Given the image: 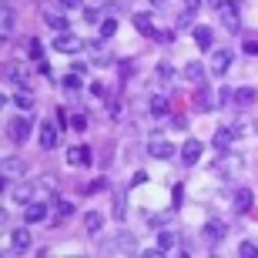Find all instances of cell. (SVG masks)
I'll return each mask as SVG.
<instances>
[{
  "label": "cell",
  "mask_w": 258,
  "mask_h": 258,
  "mask_svg": "<svg viewBox=\"0 0 258 258\" xmlns=\"http://www.w3.org/2000/svg\"><path fill=\"white\" fill-rule=\"evenodd\" d=\"M168 111H171V101H168L164 94H154L151 97V114L154 117H168Z\"/></svg>",
  "instance_id": "e0dca14e"
},
{
  "label": "cell",
  "mask_w": 258,
  "mask_h": 258,
  "mask_svg": "<svg viewBox=\"0 0 258 258\" xmlns=\"http://www.w3.org/2000/svg\"><path fill=\"white\" fill-rule=\"evenodd\" d=\"M148 154L151 158H174V144L164 141V138H151L148 141Z\"/></svg>",
  "instance_id": "8992f818"
},
{
  "label": "cell",
  "mask_w": 258,
  "mask_h": 258,
  "mask_svg": "<svg viewBox=\"0 0 258 258\" xmlns=\"http://www.w3.org/2000/svg\"><path fill=\"white\" fill-rule=\"evenodd\" d=\"M158 77H161V81H174V71H171V64H168V60H161V64H158Z\"/></svg>",
  "instance_id": "d6a6232c"
},
{
  "label": "cell",
  "mask_w": 258,
  "mask_h": 258,
  "mask_svg": "<svg viewBox=\"0 0 258 258\" xmlns=\"http://www.w3.org/2000/svg\"><path fill=\"white\" fill-rule=\"evenodd\" d=\"M24 221H27V225H37V221H47V201H27V211H24Z\"/></svg>",
  "instance_id": "5b68a950"
},
{
  "label": "cell",
  "mask_w": 258,
  "mask_h": 258,
  "mask_svg": "<svg viewBox=\"0 0 258 258\" xmlns=\"http://www.w3.org/2000/svg\"><path fill=\"white\" fill-rule=\"evenodd\" d=\"M241 50H245L248 57H251V54H258V40H255V37H245V44H241Z\"/></svg>",
  "instance_id": "8d00e7d4"
},
{
  "label": "cell",
  "mask_w": 258,
  "mask_h": 258,
  "mask_svg": "<svg viewBox=\"0 0 258 258\" xmlns=\"http://www.w3.org/2000/svg\"><path fill=\"white\" fill-rule=\"evenodd\" d=\"M205 235H208V238L215 241V245H218V241L225 238V235H228V225H225V221H218V218H211L208 225H205Z\"/></svg>",
  "instance_id": "4fadbf2b"
},
{
  "label": "cell",
  "mask_w": 258,
  "mask_h": 258,
  "mask_svg": "<svg viewBox=\"0 0 258 258\" xmlns=\"http://www.w3.org/2000/svg\"><path fill=\"white\" fill-rule=\"evenodd\" d=\"M91 94L94 97H107V87L101 84V81H94V84H91Z\"/></svg>",
  "instance_id": "7bdbcfd3"
},
{
  "label": "cell",
  "mask_w": 258,
  "mask_h": 258,
  "mask_svg": "<svg viewBox=\"0 0 258 258\" xmlns=\"http://www.w3.org/2000/svg\"><path fill=\"white\" fill-rule=\"evenodd\" d=\"M7 81H14L17 87H27V74L20 67H7Z\"/></svg>",
  "instance_id": "4316f807"
},
{
  "label": "cell",
  "mask_w": 258,
  "mask_h": 258,
  "mask_svg": "<svg viewBox=\"0 0 258 258\" xmlns=\"http://www.w3.org/2000/svg\"><path fill=\"white\" fill-rule=\"evenodd\" d=\"M218 101H221V104H228V101H235V91H231V87H221V91H218Z\"/></svg>",
  "instance_id": "ab89813d"
},
{
  "label": "cell",
  "mask_w": 258,
  "mask_h": 258,
  "mask_svg": "<svg viewBox=\"0 0 258 258\" xmlns=\"http://www.w3.org/2000/svg\"><path fill=\"white\" fill-rule=\"evenodd\" d=\"M30 57L37 60V64L44 60V44H40V40H30Z\"/></svg>",
  "instance_id": "836d02e7"
},
{
  "label": "cell",
  "mask_w": 258,
  "mask_h": 258,
  "mask_svg": "<svg viewBox=\"0 0 258 258\" xmlns=\"http://www.w3.org/2000/svg\"><path fill=\"white\" fill-rule=\"evenodd\" d=\"M231 60H235V57H231V50H215V54H211V74L221 77L231 67Z\"/></svg>",
  "instance_id": "9c48e42d"
},
{
  "label": "cell",
  "mask_w": 258,
  "mask_h": 258,
  "mask_svg": "<svg viewBox=\"0 0 258 258\" xmlns=\"http://www.w3.org/2000/svg\"><path fill=\"white\" fill-rule=\"evenodd\" d=\"M104 188H107V181H104V178H101V181H94V184H91V188H87V191H104Z\"/></svg>",
  "instance_id": "c3c4849f"
},
{
  "label": "cell",
  "mask_w": 258,
  "mask_h": 258,
  "mask_svg": "<svg viewBox=\"0 0 258 258\" xmlns=\"http://www.w3.org/2000/svg\"><path fill=\"white\" fill-rule=\"evenodd\" d=\"M158 248H161L164 255H171V251L178 248V235H174V231H161V235H158Z\"/></svg>",
  "instance_id": "ffe728a7"
},
{
  "label": "cell",
  "mask_w": 258,
  "mask_h": 258,
  "mask_svg": "<svg viewBox=\"0 0 258 258\" xmlns=\"http://www.w3.org/2000/svg\"><path fill=\"white\" fill-rule=\"evenodd\" d=\"M121 111H124V107H121V101H111V117H114V121L121 117Z\"/></svg>",
  "instance_id": "f6af8a7d"
},
{
  "label": "cell",
  "mask_w": 258,
  "mask_h": 258,
  "mask_svg": "<svg viewBox=\"0 0 258 258\" xmlns=\"http://www.w3.org/2000/svg\"><path fill=\"white\" fill-rule=\"evenodd\" d=\"M114 34H117V20H114V17H107L104 24H101V37H104V40H111Z\"/></svg>",
  "instance_id": "83f0119b"
},
{
  "label": "cell",
  "mask_w": 258,
  "mask_h": 258,
  "mask_svg": "<svg viewBox=\"0 0 258 258\" xmlns=\"http://www.w3.org/2000/svg\"><path fill=\"white\" fill-rule=\"evenodd\" d=\"M50 208H54V215H57L60 221H64V218H71V215H74V205H71V201H67V198H57V195L50 198Z\"/></svg>",
  "instance_id": "9a60e30c"
},
{
  "label": "cell",
  "mask_w": 258,
  "mask_h": 258,
  "mask_svg": "<svg viewBox=\"0 0 258 258\" xmlns=\"http://www.w3.org/2000/svg\"><path fill=\"white\" fill-rule=\"evenodd\" d=\"M14 101H17V107H24V111H30V107H34V97H30L27 91H20V94L14 97Z\"/></svg>",
  "instance_id": "1f68e13d"
},
{
  "label": "cell",
  "mask_w": 258,
  "mask_h": 258,
  "mask_svg": "<svg viewBox=\"0 0 258 258\" xmlns=\"http://www.w3.org/2000/svg\"><path fill=\"white\" fill-rule=\"evenodd\" d=\"M174 198H171V205H174V208H181V195H184V188H181V184H174Z\"/></svg>",
  "instance_id": "ee69618b"
},
{
  "label": "cell",
  "mask_w": 258,
  "mask_h": 258,
  "mask_svg": "<svg viewBox=\"0 0 258 258\" xmlns=\"http://www.w3.org/2000/svg\"><path fill=\"white\" fill-rule=\"evenodd\" d=\"M104 251H111V255H114V251L117 255H134V251H138V238H134L131 231H117L114 238L104 245Z\"/></svg>",
  "instance_id": "3957f363"
},
{
  "label": "cell",
  "mask_w": 258,
  "mask_h": 258,
  "mask_svg": "<svg viewBox=\"0 0 258 258\" xmlns=\"http://www.w3.org/2000/svg\"><path fill=\"white\" fill-rule=\"evenodd\" d=\"M195 101H198V107H205V111H208V107H211V101H208V87H198Z\"/></svg>",
  "instance_id": "d590c367"
},
{
  "label": "cell",
  "mask_w": 258,
  "mask_h": 258,
  "mask_svg": "<svg viewBox=\"0 0 258 258\" xmlns=\"http://www.w3.org/2000/svg\"><path fill=\"white\" fill-rule=\"evenodd\" d=\"M87 50H91V57H94V64H97V67H107L111 60H114L111 54H107V50H101V47H97V44H91Z\"/></svg>",
  "instance_id": "cb8c5ba5"
},
{
  "label": "cell",
  "mask_w": 258,
  "mask_h": 258,
  "mask_svg": "<svg viewBox=\"0 0 258 258\" xmlns=\"http://www.w3.org/2000/svg\"><path fill=\"white\" fill-rule=\"evenodd\" d=\"M101 225H104V218H101L97 211H87V215H84V228L91 231V235H97V231H101Z\"/></svg>",
  "instance_id": "7402d4cb"
},
{
  "label": "cell",
  "mask_w": 258,
  "mask_h": 258,
  "mask_svg": "<svg viewBox=\"0 0 258 258\" xmlns=\"http://www.w3.org/2000/svg\"><path fill=\"white\" fill-rule=\"evenodd\" d=\"M251 201H255V195H251V191H235V201H231V208L238 211V215H245V211L251 208Z\"/></svg>",
  "instance_id": "ac0fdd59"
},
{
  "label": "cell",
  "mask_w": 258,
  "mask_h": 258,
  "mask_svg": "<svg viewBox=\"0 0 258 258\" xmlns=\"http://www.w3.org/2000/svg\"><path fill=\"white\" fill-rule=\"evenodd\" d=\"M134 27L141 30L144 37H154V34H158V30H154V20L148 17V14H134Z\"/></svg>",
  "instance_id": "d6986e66"
},
{
  "label": "cell",
  "mask_w": 258,
  "mask_h": 258,
  "mask_svg": "<svg viewBox=\"0 0 258 258\" xmlns=\"http://www.w3.org/2000/svg\"><path fill=\"white\" fill-rule=\"evenodd\" d=\"M60 87H64V91H77V87H81V74H77V71H74V74H67L64 81H60Z\"/></svg>",
  "instance_id": "f546056e"
},
{
  "label": "cell",
  "mask_w": 258,
  "mask_h": 258,
  "mask_svg": "<svg viewBox=\"0 0 258 258\" xmlns=\"http://www.w3.org/2000/svg\"><path fill=\"white\" fill-rule=\"evenodd\" d=\"M154 40H161V44H174V34H171V30H158Z\"/></svg>",
  "instance_id": "60d3db41"
},
{
  "label": "cell",
  "mask_w": 258,
  "mask_h": 258,
  "mask_svg": "<svg viewBox=\"0 0 258 258\" xmlns=\"http://www.w3.org/2000/svg\"><path fill=\"white\" fill-rule=\"evenodd\" d=\"M30 198H34V184H20V188H14V201H20V205H27Z\"/></svg>",
  "instance_id": "484cf974"
},
{
  "label": "cell",
  "mask_w": 258,
  "mask_h": 258,
  "mask_svg": "<svg viewBox=\"0 0 258 258\" xmlns=\"http://www.w3.org/2000/svg\"><path fill=\"white\" fill-rule=\"evenodd\" d=\"M84 20H87V24H97V20H101V10H97V7H87L84 10Z\"/></svg>",
  "instance_id": "74e56055"
},
{
  "label": "cell",
  "mask_w": 258,
  "mask_h": 258,
  "mask_svg": "<svg viewBox=\"0 0 258 258\" xmlns=\"http://www.w3.org/2000/svg\"><path fill=\"white\" fill-rule=\"evenodd\" d=\"M30 127H34V117H10L7 121V138L14 144H27L30 141Z\"/></svg>",
  "instance_id": "7a4b0ae2"
},
{
  "label": "cell",
  "mask_w": 258,
  "mask_h": 258,
  "mask_svg": "<svg viewBox=\"0 0 258 258\" xmlns=\"http://www.w3.org/2000/svg\"><path fill=\"white\" fill-rule=\"evenodd\" d=\"M64 4V10H71V7H84V0H60Z\"/></svg>",
  "instance_id": "bcb514c9"
},
{
  "label": "cell",
  "mask_w": 258,
  "mask_h": 258,
  "mask_svg": "<svg viewBox=\"0 0 258 258\" xmlns=\"http://www.w3.org/2000/svg\"><path fill=\"white\" fill-rule=\"evenodd\" d=\"M171 127H174V131H188V117H181V114L171 117Z\"/></svg>",
  "instance_id": "b9f144b4"
},
{
  "label": "cell",
  "mask_w": 258,
  "mask_h": 258,
  "mask_svg": "<svg viewBox=\"0 0 258 258\" xmlns=\"http://www.w3.org/2000/svg\"><path fill=\"white\" fill-rule=\"evenodd\" d=\"M238 255L241 258H258V245H255V241H241V245H238Z\"/></svg>",
  "instance_id": "f1b7e54d"
},
{
  "label": "cell",
  "mask_w": 258,
  "mask_h": 258,
  "mask_svg": "<svg viewBox=\"0 0 258 258\" xmlns=\"http://www.w3.org/2000/svg\"><path fill=\"white\" fill-rule=\"evenodd\" d=\"M184 81L195 84V87H205V67H201L198 60H188V64H184Z\"/></svg>",
  "instance_id": "30bf717a"
},
{
  "label": "cell",
  "mask_w": 258,
  "mask_h": 258,
  "mask_svg": "<svg viewBox=\"0 0 258 258\" xmlns=\"http://www.w3.org/2000/svg\"><path fill=\"white\" fill-rule=\"evenodd\" d=\"M191 34H195V44H198L201 50H211V44H215V30H211V27L198 24V27H195Z\"/></svg>",
  "instance_id": "8fae6325"
},
{
  "label": "cell",
  "mask_w": 258,
  "mask_h": 258,
  "mask_svg": "<svg viewBox=\"0 0 258 258\" xmlns=\"http://www.w3.org/2000/svg\"><path fill=\"white\" fill-rule=\"evenodd\" d=\"M231 141H235V131H231V127H218V131H215V148H218V151H228L231 148Z\"/></svg>",
  "instance_id": "2e32d148"
},
{
  "label": "cell",
  "mask_w": 258,
  "mask_h": 258,
  "mask_svg": "<svg viewBox=\"0 0 258 258\" xmlns=\"http://www.w3.org/2000/svg\"><path fill=\"white\" fill-rule=\"evenodd\" d=\"M67 164H91V148H84V144L67 148Z\"/></svg>",
  "instance_id": "5bb4252c"
},
{
  "label": "cell",
  "mask_w": 258,
  "mask_h": 258,
  "mask_svg": "<svg viewBox=\"0 0 258 258\" xmlns=\"http://www.w3.org/2000/svg\"><path fill=\"white\" fill-rule=\"evenodd\" d=\"M44 20H47L54 30H67V17H64V14H57V10H47V14H44Z\"/></svg>",
  "instance_id": "603a6c76"
},
{
  "label": "cell",
  "mask_w": 258,
  "mask_h": 258,
  "mask_svg": "<svg viewBox=\"0 0 258 258\" xmlns=\"http://www.w3.org/2000/svg\"><path fill=\"white\" fill-rule=\"evenodd\" d=\"M71 127H74V131H84V127H87V117L84 114H74V117H71Z\"/></svg>",
  "instance_id": "f35d334b"
},
{
  "label": "cell",
  "mask_w": 258,
  "mask_h": 258,
  "mask_svg": "<svg viewBox=\"0 0 258 258\" xmlns=\"http://www.w3.org/2000/svg\"><path fill=\"white\" fill-rule=\"evenodd\" d=\"M27 248H30V231L27 228L10 231V251H14V255H24Z\"/></svg>",
  "instance_id": "ba28073f"
},
{
  "label": "cell",
  "mask_w": 258,
  "mask_h": 258,
  "mask_svg": "<svg viewBox=\"0 0 258 258\" xmlns=\"http://www.w3.org/2000/svg\"><path fill=\"white\" fill-rule=\"evenodd\" d=\"M221 24L228 34H238L241 30V0H228V4H221Z\"/></svg>",
  "instance_id": "6da1fadb"
},
{
  "label": "cell",
  "mask_w": 258,
  "mask_h": 258,
  "mask_svg": "<svg viewBox=\"0 0 258 258\" xmlns=\"http://www.w3.org/2000/svg\"><path fill=\"white\" fill-rule=\"evenodd\" d=\"M40 148H44V151H54V148H57V127L47 124V121L40 124Z\"/></svg>",
  "instance_id": "7c38bea8"
},
{
  "label": "cell",
  "mask_w": 258,
  "mask_h": 258,
  "mask_svg": "<svg viewBox=\"0 0 258 258\" xmlns=\"http://www.w3.org/2000/svg\"><path fill=\"white\" fill-rule=\"evenodd\" d=\"M205 4H208L211 10H221V0H205Z\"/></svg>",
  "instance_id": "681fc988"
},
{
  "label": "cell",
  "mask_w": 258,
  "mask_h": 258,
  "mask_svg": "<svg viewBox=\"0 0 258 258\" xmlns=\"http://www.w3.org/2000/svg\"><path fill=\"white\" fill-rule=\"evenodd\" d=\"M201 154H205V144H201V141H184L181 158H184V164H188V168H195V164L201 161Z\"/></svg>",
  "instance_id": "52a82bcc"
},
{
  "label": "cell",
  "mask_w": 258,
  "mask_h": 258,
  "mask_svg": "<svg viewBox=\"0 0 258 258\" xmlns=\"http://www.w3.org/2000/svg\"><path fill=\"white\" fill-rule=\"evenodd\" d=\"M168 221H171V215H151V218H148V225H151V228H164Z\"/></svg>",
  "instance_id": "e575fe53"
},
{
  "label": "cell",
  "mask_w": 258,
  "mask_h": 258,
  "mask_svg": "<svg viewBox=\"0 0 258 258\" xmlns=\"http://www.w3.org/2000/svg\"><path fill=\"white\" fill-rule=\"evenodd\" d=\"M57 124L67 127V111H64V107H57Z\"/></svg>",
  "instance_id": "7dc6e473"
},
{
  "label": "cell",
  "mask_w": 258,
  "mask_h": 258,
  "mask_svg": "<svg viewBox=\"0 0 258 258\" xmlns=\"http://www.w3.org/2000/svg\"><path fill=\"white\" fill-rule=\"evenodd\" d=\"M54 47H57L60 54H77V50H84V40L74 37L71 30H60L57 37H54Z\"/></svg>",
  "instance_id": "277c9868"
},
{
  "label": "cell",
  "mask_w": 258,
  "mask_h": 258,
  "mask_svg": "<svg viewBox=\"0 0 258 258\" xmlns=\"http://www.w3.org/2000/svg\"><path fill=\"white\" fill-rule=\"evenodd\" d=\"M235 101H238V107H251L258 101L255 87H238V91H235Z\"/></svg>",
  "instance_id": "44dd1931"
},
{
  "label": "cell",
  "mask_w": 258,
  "mask_h": 258,
  "mask_svg": "<svg viewBox=\"0 0 258 258\" xmlns=\"http://www.w3.org/2000/svg\"><path fill=\"white\" fill-rule=\"evenodd\" d=\"M124 208H127V205H124V195H114V205H111V211H114L117 221L124 218Z\"/></svg>",
  "instance_id": "4dcf8cb0"
},
{
  "label": "cell",
  "mask_w": 258,
  "mask_h": 258,
  "mask_svg": "<svg viewBox=\"0 0 258 258\" xmlns=\"http://www.w3.org/2000/svg\"><path fill=\"white\" fill-rule=\"evenodd\" d=\"M20 171H24V164H20L17 158H4V174H7V178H17Z\"/></svg>",
  "instance_id": "d4e9b609"
}]
</instances>
